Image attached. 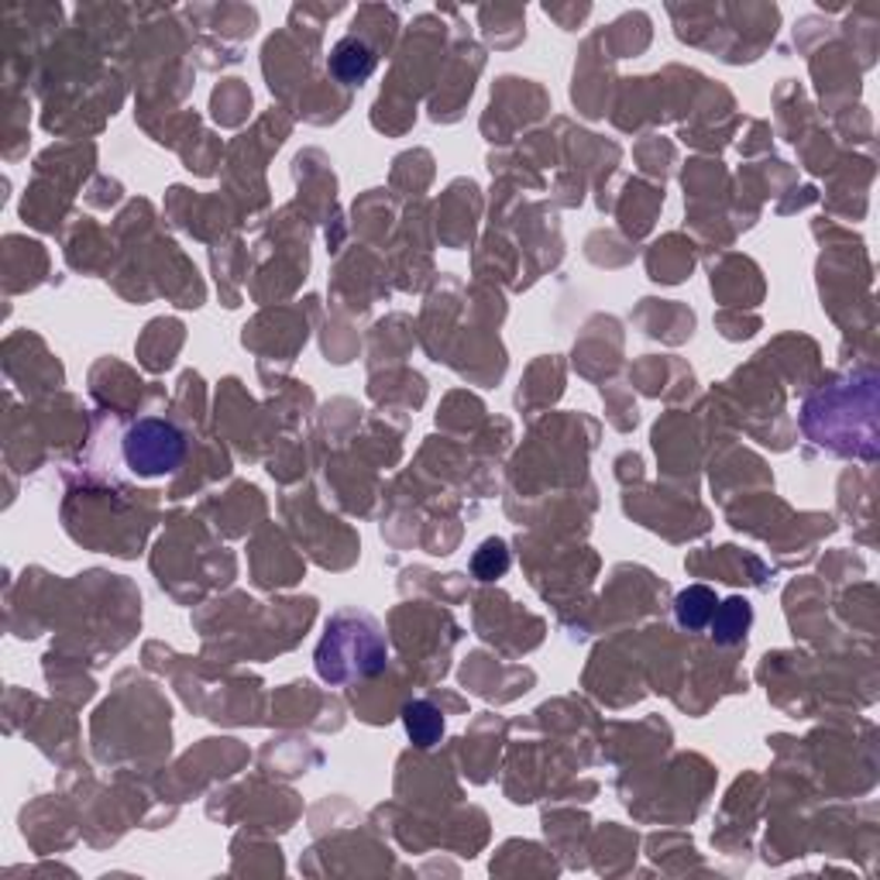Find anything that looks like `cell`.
I'll return each mask as SVG.
<instances>
[{
  "label": "cell",
  "mask_w": 880,
  "mask_h": 880,
  "mask_svg": "<svg viewBox=\"0 0 880 880\" xmlns=\"http://www.w3.org/2000/svg\"><path fill=\"white\" fill-rule=\"evenodd\" d=\"M386 637L365 612H337L317 647V674L331 684H348L386 671Z\"/></svg>",
  "instance_id": "obj_1"
},
{
  "label": "cell",
  "mask_w": 880,
  "mask_h": 880,
  "mask_svg": "<svg viewBox=\"0 0 880 880\" xmlns=\"http://www.w3.org/2000/svg\"><path fill=\"white\" fill-rule=\"evenodd\" d=\"M186 458V433L169 420H138L124 433V461L142 479L169 475Z\"/></svg>",
  "instance_id": "obj_2"
},
{
  "label": "cell",
  "mask_w": 880,
  "mask_h": 880,
  "mask_svg": "<svg viewBox=\"0 0 880 880\" xmlns=\"http://www.w3.org/2000/svg\"><path fill=\"white\" fill-rule=\"evenodd\" d=\"M753 622V609L746 599H730L715 606L709 626H712V640L722 643V647H733V643H743L746 640V630Z\"/></svg>",
  "instance_id": "obj_3"
},
{
  "label": "cell",
  "mask_w": 880,
  "mask_h": 880,
  "mask_svg": "<svg viewBox=\"0 0 880 880\" xmlns=\"http://www.w3.org/2000/svg\"><path fill=\"white\" fill-rule=\"evenodd\" d=\"M375 70V55L365 42L358 39H344L334 55H331V73L341 80V83H362L368 73Z\"/></svg>",
  "instance_id": "obj_4"
},
{
  "label": "cell",
  "mask_w": 880,
  "mask_h": 880,
  "mask_svg": "<svg viewBox=\"0 0 880 880\" xmlns=\"http://www.w3.org/2000/svg\"><path fill=\"white\" fill-rule=\"evenodd\" d=\"M715 591L705 585H688L678 599H674V616L684 630H705L712 612H715Z\"/></svg>",
  "instance_id": "obj_5"
},
{
  "label": "cell",
  "mask_w": 880,
  "mask_h": 880,
  "mask_svg": "<svg viewBox=\"0 0 880 880\" xmlns=\"http://www.w3.org/2000/svg\"><path fill=\"white\" fill-rule=\"evenodd\" d=\"M402 722H406V733H410V740L417 746H433L440 740V733H444V715H440L430 702L406 705Z\"/></svg>",
  "instance_id": "obj_6"
},
{
  "label": "cell",
  "mask_w": 880,
  "mask_h": 880,
  "mask_svg": "<svg viewBox=\"0 0 880 880\" xmlns=\"http://www.w3.org/2000/svg\"><path fill=\"white\" fill-rule=\"evenodd\" d=\"M471 568H475V575L482 582H492L499 575H506L510 568V551L502 541H485L479 551H475V561H471Z\"/></svg>",
  "instance_id": "obj_7"
}]
</instances>
